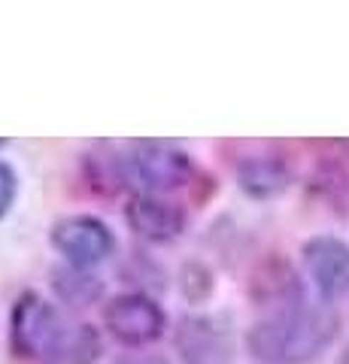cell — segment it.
<instances>
[{"label": "cell", "instance_id": "10", "mask_svg": "<svg viewBox=\"0 0 349 364\" xmlns=\"http://www.w3.org/2000/svg\"><path fill=\"white\" fill-rule=\"evenodd\" d=\"M240 188L252 198H274L289 186V167L279 158H249L237 170Z\"/></svg>", "mask_w": 349, "mask_h": 364}, {"label": "cell", "instance_id": "4", "mask_svg": "<svg viewBox=\"0 0 349 364\" xmlns=\"http://www.w3.org/2000/svg\"><path fill=\"white\" fill-rule=\"evenodd\" d=\"M104 325L122 346L143 349L164 334L167 316L149 294L128 291V294H116L104 306Z\"/></svg>", "mask_w": 349, "mask_h": 364}, {"label": "cell", "instance_id": "9", "mask_svg": "<svg viewBox=\"0 0 349 364\" xmlns=\"http://www.w3.org/2000/svg\"><path fill=\"white\" fill-rule=\"evenodd\" d=\"M100 352H104V343H100L97 328L76 322V325H67L64 337L40 364H97Z\"/></svg>", "mask_w": 349, "mask_h": 364}, {"label": "cell", "instance_id": "8", "mask_svg": "<svg viewBox=\"0 0 349 364\" xmlns=\"http://www.w3.org/2000/svg\"><path fill=\"white\" fill-rule=\"evenodd\" d=\"M125 222L140 240L149 243H171L183 234L186 213L176 203L164 200L161 195H134L125 207Z\"/></svg>", "mask_w": 349, "mask_h": 364}, {"label": "cell", "instance_id": "14", "mask_svg": "<svg viewBox=\"0 0 349 364\" xmlns=\"http://www.w3.org/2000/svg\"><path fill=\"white\" fill-rule=\"evenodd\" d=\"M337 364H349V346L343 349V355H340V361H337Z\"/></svg>", "mask_w": 349, "mask_h": 364}, {"label": "cell", "instance_id": "1", "mask_svg": "<svg viewBox=\"0 0 349 364\" xmlns=\"http://www.w3.org/2000/svg\"><path fill=\"white\" fill-rule=\"evenodd\" d=\"M340 334V316L325 304H283L249 328L246 349L262 364H310Z\"/></svg>", "mask_w": 349, "mask_h": 364}, {"label": "cell", "instance_id": "13", "mask_svg": "<svg viewBox=\"0 0 349 364\" xmlns=\"http://www.w3.org/2000/svg\"><path fill=\"white\" fill-rule=\"evenodd\" d=\"M112 364H171V361L159 355V352H128V355L116 358Z\"/></svg>", "mask_w": 349, "mask_h": 364}, {"label": "cell", "instance_id": "7", "mask_svg": "<svg viewBox=\"0 0 349 364\" xmlns=\"http://www.w3.org/2000/svg\"><path fill=\"white\" fill-rule=\"evenodd\" d=\"M304 267L322 301H340L349 294V246L337 237H313L301 249Z\"/></svg>", "mask_w": 349, "mask_h": 364}, {"label": "cell", "instance_id": "3", "mask_svg": "<svg viewBox=\"0 0 349 364\" xmlns=\"http://www.w3.org/2000/svg\"><path fill=\"white\" fill-rule=\"evenodd\" d=\"M67 325L70 322H64L55 304H49L37 291H25L16 298L13 313H9V343H13L16 355L43 361L64 337Z\"/></svg>", "mask_w": 349, "mask_h": 364}, {"label": "cell", "instance_id": "12", "mask_svg": "<svg viewBox=\"0 0 349 364\" xmlns=\"http://www.w3.org/2000/svg\"><path fill=\"white\" fill-rule=\"evenodd\" d=\"M16 195H18V176H16V170L9 167L6 161H0V222H4L6 215H9V210H13Z\"/></svg>", "mask_w": 349, "mask_h": 364}, {"label": "cell", "instance_id": "6", "mask_svg": "<svg viewBox=\"0 0 349 364\" xmlns=\"http://www.w3.org/2000/svg\"><path fill=\"white\" fill-rule=\"evenodd\" d=\"M173 346L183 364H231L234 337L219 316H183L173 331Z\"/></svg>", "mask_w": 349, "mask_h": 364}, {"label": "cell", "instance_id": "2", "mask_svg": "<svg viewBox=\"0 0 349 364\" xmlns=\"http://www.w3.org/2000/svg\"><path fill=\"white\" fill-rule=\"evenodd\" d=\"M119 161H122V179L140 186L143 195L183 188L195 176V158L173 143H159V140L131 143V149Z\"/></svg>", "mask_w": 349, "mask_h": 364}, {"label": "cell", "instance_id": "5", "mask_svg": "<svg viewBox=\"0 0 349 364\" xmlns=\"http://www.w3.org/2000/svg\"><path fill=\"white\" fill-rule=\"evenodd\" d=\"M52 246L76 270H92L116 249L109 225L97 215H67L52 225Z\"/></svg>", "mask_w": 349, "mask_h": 364}, {"label": "cell", "instance_id": "11", "mask_svg": "<svg viewBox=\"0 0 349 364\" xmlns=\"http://www.w3.org/2000/svg\"><path fill=\"white\" fill-rule=\"evenodd\" d=\"M52 289L67 306H92L104 294V282L88 270L61 267L52 273Z\"/></svg>", "mask_w": 349, "mask_h": 364}, {"label": "cell", "instance_id": "15", "mask_svg": "<svg viewBox=\"0 0 349 364\" xmlns=\"http://www.w3.org/2000/svg\"><path fill=\"white\" fill-rule=\"evenodd\" d=\"M4 146H6V140H0V149H4Z\"/></svg>", "mask_w": 349, "mask_h": 364}]
</instances>
